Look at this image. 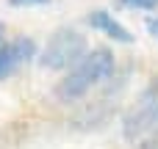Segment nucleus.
I'll list each match as a JSON object with an SVG mask.
<instances>
[{
  "mask_svg": "<svg viewBox=\"0 0 158 149\" xmlns=\"http://www.w3.org/2000/svg\"><path fill=\"white\" fill-rule=\"evenodd\" d=\"M114 72V55L108 53V50H92V53H86L72 69H69V75L56 86V97L61 100V102H75V100H81L92 86H97L100 80H106L108 75Z\"/></svg>",
  "mask_w": 158,
  "mask_h": 149,
  "instance_id": "1",
  "label": "nucleus"
},
{
  "mask_svg": "<svg viewBox=\"0 0 158 149\" xmlns=\"http://www.w3.org/2000/svg\"><path fill=\"white\" fill-rule=\"evenodd\" d=\"M83 55H86V39L78 30L64 28L47 41V47L42 50L39 64L44 69H67V66H75Z\"/></svg>",
  "mask_w": 158,
  "mask_h": 149,
  "instance_id": "2",
  "label": "nucleus"
},
{
  "mask_svg": "<svg viewBox=\"0 0 158 149\" xmlns=\"http://www.w3.org/2000/svg\"><path fill=\"white\" fill-rule=\"evenodd\" d=\"M158 130V83L150 86L142 100L128 111L125 116V138L128 141H136V138H144L147 133H156Z\"/></svg>",
  "mask_w": 158,
  "mask_h": 149,
  "instance_id": "3",
  "label": "nucleus"
},
{
  "mask_svg": "<svg viewBox=\"0 0 158 149\" xmlns=\"http://www.w3.org/2000/svg\"><path fill=\"white\" fill-rule=\"evenodd\" d=\"M28 58H33V41L31 39H14L0 47V80L17 72Z\"/></svg>",
  "mask_w": 158,
  "mask_h": 149,
  "instance_id": "4",
  "label": "nucleus"
},
{
  "mask_svg": "<svg viewBox=\"0 0 158 149\" xmlns=\"http://www.w3.org/2000/svg\"><path fill=\"white\" fill-rule=\"evenodd\" d=\"M89 25L92 28H97V30H103L106 36H111L114 41H122V44H131L133 41V36L128 33V28H122L111 14H106V11H94L92 17H89Z\"/></svg>",
  "mask_w": 158,
  "mask_h": 149,
  "instance_id": "5",
  "label": "nucleus"
},
{
  "mask_svg": "<svg viewBox=\"0 0 158 149\" xmlns=\"http://www.w3.org/2000/svg\"><path fill=\"white\" fill-rule=\"evenodd\" d=\"M147 30H150V33H153V36L158 39V17H156V19H150V22H147Z\"/></svg>",
  "mask_w": 158,
  "mask_h": 149,
  "instance_id": "6",
  "label": "nucleus"
},
{
  "mask_svg": "<svg viewBox=\"0 0 158 149\" xmlns=\"http://www.w3.org/2000/svg\"><path fill=\"white\" fill-rule=\"evenodd\" d=\"M11 3H17V6H33V3H44V0H11Z\"/></svg>",
  "mask_w": 158,
  "mask_h": 149,
  "instance_id": "7",
  "label": "nucleus"
},
{
  "mask_svg": "<svg viewBox=\"0 0 158 149\" xmlns=\"http://www.w3.org/2000/svg\"><path fill=\"white\" fill-rule=\"evenodd\" d=\"M3 36H6V30H3V25H0V47L6 44V41H3Z\"/></svg>",
  "mask_w": 158,
  "mask_h": 149,
  "instance_id": "8",
  "label": "nucleus"
}]
</instances>
